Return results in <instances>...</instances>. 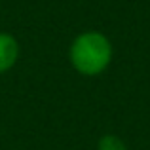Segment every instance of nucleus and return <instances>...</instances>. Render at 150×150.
<instances>
[{"label":"nucleus","mask_w":150,"mask_h":150,"mask_svg":"<svg viewBox=\"0 0 150 150\" xmlns=\"http://www.w3.org/2000/svg\"><path fill=\"white\" fill-rule=\"evenodd\" d=\"M114 48L110 38L101 30H84L69 46V63L78 74L95 78L112 63Z\"/></svg>","instance_id":"nucleus-1"},{"label":"nucleus","mask_w":150,"mask_h":150,"mask_svg":"<svg viewBox=\"0 0 150 150\" xmlns=\"http://www.w3.org/2000/svg\"><path fill=\"white\" fill-rule=\"evenodd\" d=\"M19 55H21L19 40L11 33L0 30V74L10 72L17 65Z\"/></svg>","instance_id":"nucleus-2"},{"label":"nucleus","mask_w":150,"mask_h":150,"mask_svg":"<svg viewBox=\"0 0 150 150\" xmlns=\"http://www.w3.org/2000/svg\"><path fill=\"white\" fill-rule=\"evenodd\" d=\"M97 150H127V144L124 139L114 133H105L99 141H97Z\"/></svg>","instance_id":"nucleus-3"}]
</instances>
